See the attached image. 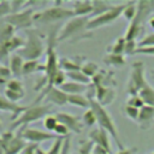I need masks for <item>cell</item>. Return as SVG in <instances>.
I'll list each match as a JSON object with an SVG mask.
<instances>
[{"label":"cell","instance_id":"obj_1","mask_svg":"<svg viewBox=\"0 0 154 154\" xmlns=\"http://www.w3.org/2000/svg\"><path fill=\"white\" fill-rule=\"evenodd\" d=\"M89 97V102H90V108L94 111L95 113V117H96V123L99 124V128L106 130L112 137L113 140L116 141L117 146L119 149H124V146L122 143V141L119 140V136H118V131H117V128H116V124L112 119V117L109 116V113L106 111V108L100 105L93 96H88Z\"/></svg>","mask_w":154,"mask_h":154},{"label":"cell","instance_id":"obj_2","mask_svg":"<svg viewBox=\"0 0 154 154\" xmlns=\"http://www.w3.org/2000/svg\"><path fill=\"white\" fill-rule=\"evenodd\" d=\"M154 11V1H138L137 2V13L136 17L130 22L128 30L125 32L126 41H136L137 36L141 32L142 24L144 19Z\"/></svg>","mask_w":154,"mask_h":154},{"label":"cell","instance_id":"obj_3","mask_svg":"<svg viewBox=\"0 0 154 154\" xmlns=\"http://www.w3.org/2000/svg\"><path fill=\"white\" fill-rule=\"evenodd\" d=\"M76 17L72 8H66L60 6V4H57L55 6L45 8L40 12H36L34 16V23H41V24H49L55 23L63 19H71Z\"/></svg>","mask_w":154,"mask_h":154},{"label":"cell","instance_id":"obj_4","mask_svg":"<svg viewBox=\"0 0 154 154\" xmlns=\"http://www.w3.org/2000/svg\"><path fill=\"white\" fill-rule=\"evenodd\" d=\"M45 46L41 36L35 30H28L24 46L17 52L24 60H37L43 53Z\"/></svg>","mask_w":154,"mask_h":154},{"label":"cell","instance_id":"obj_5","mask_svg":"<svg viewBox=\"0 0 154 154\" xmlns=\"http://www.w3.org/2000/svg\"><path fill=\"white\" fill-rule=\"evenodd\" d=\"M52 111V107L51 106H42V105H36V106H31V107H28L26 111H24L18 118H16L14 120H12L11 123V128L10 130L13 131L20 126H24L26 128L28 124L30 123H34L36 120H40V119H45L47 116H49V112Z\"/></svg>","mask_w":154,"mask_h":154},{"label":"cell","instance_id":"obj_6","mask_svg":"<svg viewBox=\"0 0 154 154\" xmlns=\"http://www.w3.org/2000/svg\"><path fill=\"white\" fill-rule=\"evenodd\" d=\"M26 146L24 138L20 135H14L11 130L0 136V154H19Z\"/></svg>","mask_w":154,"mask_h":154},{"label":"cell","instance_id":"obj_7","mask_svg":"<svg viewBox=\"0 0 154 154\" xmlns=\"http://www.w3.org/2000/svg\"><path fill=\"white\" fill-rule=\"evenodd\" d=\"M90 17H73L71 18L60 30V34L57 37V42H63L71 37L79 35L82 31L88 30V23Z\"/></svg>","mask_w":154,"mask_h":154},{"label":"cell","instance_id":"obj_8","mask_svg":"<svg viewBox=\"0 0 154 154\" xmlns=\"http://www.w3.org/2000/svg\"><path fill=\"white\" fill-rule=\"evenodd\" d=\"M147 81L144 78V65L142 61H135L131 65V73L128 83V94L130 96H136L138 93L147 85Z\"/></svg>","mask_w":154,"mask_h":154},{"label":"cell","instance_id":"obj_9","mask_svg":"<svg viewBox=\"0 0 154 154\" xmlns=\"http://www.w3.org/2000/svg\"><path fill=\"white\" fill-rule=\"evenodd\" d=\"M128 2H122L118 5H113L108 11H106L105 13L90 18L89 23H88V30H93V29H97L100 26L103 25H108L111 23H113L114 20H117L120 16H123V11L126 7Z\"/></svg>","mask_w":154,"mask_h":154},{"label":"cell","instance_id":"obj_10","mask_svg":"<svg viewBox=\"0 0 154 154\" xmlns=\"http://www.w3.org/2000/svg\"><path fill=\"white\" fill-rule=\"evenodd\" d=\"M57 37L58 35H55V32L53 31L52 35L48 37V46H47V60L45 64V75H46V79L48 81V83L51 82V79L53 78V76L57 73V71L60 69L59 65V59H58V54L55 52V42H57ZM47 83V84H48Z\"/></svg>","mask_w":154,"mask_h":154},{"label":"cell","instance_id":"obj_11","mask_svg":"<svg viewBox=\"0 0 154 154\" xmlns=\"http://www.w3.org/2000/svg\"><path fill=\"white\" fill-rule=\"evenodd\" d=\"M34 8H24L23 11H19L17 13H11L6 18H4V22L17 29H29L34 23V16H35Z\"/></svg>","mask_w":154,"mask_h":154},{"label":"cell","instance_id":"obj_12","mask_svg":"<svg viewBox=\"0 0 154 154\" xmlns=\"http://www.w3.org/2000/svg\"><path fill=\"white\" fill-rule=\"evenodd\" d=\"M20 136L24 138L25 142H29L30 144H37V143H42L48 140L55 141L57 138H60L59 136H57L53 132L42 131L38 129H32V128H24L20 132Z\"/></svg>","mask_w":154,"mask_h":154},{"label":"cell","instance_id":"obj_13","mask_svg":"<svg viewBox=\"0 0 154 154\" xmlns=\"http://www.w3.org/2000/svg\"><path fill=\"white\" fill-rule=\"evenodd\" d=\"M55 118L58 119V122L63 125H65L70 131L79 134L82 131V120L71 113H66V112H58L55 114Z\"/></svg>","mask_w":154,"mask_h":154},{"label":"cell","instance_id":"obj_14","mask_svg":"<svg viewBox=\"0 0 154 154\" xmlns=\"http://www.w3.org/2000/svg\"><path fill=\"white\" fill-rule=\"evenodd\" d=\"M43 96L47 102L57 105V106H65L67 103V94L57 87L46 89L43 93Z\"/></svg>","mask_w":154,"mask_h":154},{"label":"cell","instance_id":"obj_15","mask_svg":"<svg viewBox=\"0 0 154 154\" xmlns=\"http://www.w3.org/2000/svg\"><path fill=\"white\" fill-rule=\"evenodd\" d=\"M108 132L101 128H96L89 132V140L94 143V146H99L111 153V144H109V137Z\"/></svg>","mask_w":154,"mask_h":154},{"label":"cell","instance_id":"obj_16","mask_svg":"<svg viewBox=\"0 0 154 154\" xmlns=\"http://www.w3.org/2000/svg\"><path fill=\"white\" fill-rule=\"evenodd\" d=\"M94 88H95V96H96L95 100L100 105L107 106L113 102V100L116 97V91L113 88H111L108 85H96Z\"/></svg>","mask_w":154,"mask_h":154},{"label":"cell","instance_id":"obj_17","mask_svg":"<svg viewBox=\"0 0 154 154\" xmlns=\"http://www.w3.org/2000/svg\"><path fill=\"white\" fill-rule=\"evenodd\" d=\"M26 106L14 103L4 96H0V111L10 112L11 114H13V118H18L24 111H26Z\"/></svg>","mask_w":154,"mask_h":154},{"label":"cell","instance_id":"obj_18","mask_svg":"<svg viewBox=\"0 0 154 154\" xmlns=\"http://www.w3.org/2000/svg\"><path fill=\"white\" fill-rule=\"evenodd\" d=\"M153 120H154V107L144 105L140 109V114H138V119H137L141 129H144V130L148 129L152 125Z\"/></svg>","mask_w":154,"mask_h":154},{"label":"cell","instance_id":"obj_19","mask_svg":"<svg viewBox=\"0 0 154 154\" xmlns=\"http://www.w3.org/2000/svg\"><path fill=\"white\" fill-rule=\"evenodd\" d=\"M72 10L76 17H90L93 13V1H76Z\"/></svg>","mask_w":154,"mask_h":154},{"label":"cell","instance_id":"obj_20","mask_svg":"<svg viewBox=\"0 0 154 154\" xmlns=\"http://www.w3.org/2000/svg\"><path fill=\"white\" fill-rule=\"evenodd\" d=\"M60 89L66 93L67 95H76V94H83L88 87L85 84H81V83H76V82H72V81H69V82H65Z\"/></svg>","mask_w":154,"mask_h":154},{"label":"cell","instance_id":"obj_21","mask_svg":"<svg viewBox=\"0 0 154 154\" xmlns=\"http://www.w3.org/2000/svg\"><path fill=\"white\" fill-rule=\"evenodd\" d=\"M67 103L71 106L81 107V108H90L89 97L84 96L83 94H76V95H67Z\"/></svg>","mask_w":154,"mask_h":154},{"label":"cell","instance_id":"obj_22","mask_svg":"<svg viewBox=\"0 0 154 154\" xmlns=\"http://www.w3.org/2000/svg\"><path fill=\"white\" fill-rule=\"evenodd\" d=\"M24 61L25 60L19 54H17V53H14V54L11 55V59H10V70H11V72H12L13 76L22 75Z\"/></svg>","mask_w":154,"mask_h":154},{"label":"cell","instance_id":"obj_23","mask_svg":"<svg viewBox=\"0 0 154 154\" xmlns=\"http://www.w3.org/2000/svg\"><path fill=\"white\" fill-rule=\"evenodd\" d=\"M45 72V65H41L38 63V60H25L24 65H23V71L22 75L23 76H28L31 75L34 72Z\"/></svg>","mask_w":154,"mask_h":154},{"label":"cell","instance_id":"obj_24","mask_svg":"<svg viewBox=\"0 0 154 154\" xmlns=\"http://www.w3.org/2000/svg\"><path fill=\"white\" fill-rule=\"evenodd\" d=\"M60 69L65 72H72V71H79L82 67V64H79L77 60L71 58H61L59 61Z\"/></svg>","mask_w":154,"mask_h":154},{"label":"cell","instance_id":"obj_25","mask_svg":"<svg viewBox=\"0 0 154 154\" xmlns=\"http://www.w3.org/2000/svg\"><path fill=\"white\" fill-rule=\"evenodd\" d=\"M103 63L108 66H114V67H122L125 65V58L123 54H113L108 53L103 58Z\"/></svg>","mask_w":154,"mask_h":154},{"label":"cell","instance_id":"obj_26","mask_svg":"<svg viewBox=\"0 0 154 154\" xmlns=\"http://www.w3.org/2000/svg\"><path fill=\"white\" fill-rule=\"evenodd\" d=\"M138 95L141 96V99L143 100L144 105L148 106H153L154 107V88L150 84H147L140 93Z\"/></svg>","mask_w":154,"mask_h":154},{"label":"cell","instance_id":"obj_27","mask_svg":"<svg viewBox=\"0 0 154 154\" xmlns=\"http://www.w3.org/2000/svg\"><path fill=\"white\" fill-rule=\"evenodd\" d=\"M113 5L108 1H93V13H91L90 18H94V17H97V16L105 13Z\"/></svg>","mask_w":154,"mask_h":154},{"label":"cell","instance_id":"obj_28","mask_svg":"<svg viewBox=\"0 0 154 154\" xmlns=\"http://www.w3.org/2000/svg\"><path fill=\"white\" fill-rule=\"evenodd\" d=\"M66 76L72 81V82H76V83H81V84H89L91 82V79L89 77H87L81 70L79 71H72V72H66Z\"/></svg>","mask_w":154,"mask_h":154},{"label":"cell","instance_id":"obj_29","mask_svg":"<svg viewBox=\"0 0 154 154\" xmlns=\"http://www.w3.org/2000/svg\"><path fill=\"white\" fill-rule=\"evenodd\" d=\"M81 71H82L87 77H89V78L91 79L96 73H99V66H97L95 63H93V61H87V63L82 64Z\"/></svg>","mask_w":154,"mask_h":154},{"label":"cell","instance_id":"obj_30","mask_svg":"<svg viewBox=\"0 0 154 154\" xmlns=\"http://www.w3.org/2000/svg\"><path fill=\"white\" fill-rule=\"evenodd\" d=\"M125 45H126V40L125 37H118L114 43L109 47V53H113V54H124L125 52Z\"/></svg>","mask_w":154,"mask_h":154},{"label":"cell","instance_id":"obj_31","mask_svg":"<svg viewBox=\"0 0 154 154\" xmlns=\"http://www.w3.org/2000/svg\"><path fill=\"white\" fill-rule=\"evenodd\" d=\"M136 13H137V2H128L126 7L123 11V17L130 23L136 17Z\"/></svg>","mask_w":154,"mask_h":154},{"label":"cell","instance_id":"obj_32","mask_svg":"<svg viewBox=\"0 0 154 154\" xmlns=\"http://www.w3.org/2000/svg\"><path fill=\"white\" fill-rule=\"evenodd\" d=\"M82 122H83V124L87 125V126H93V125L96 123V117H95V113H94V111H93L91 108H88V109L83 113V116H82Z\"/></svg>","mask_w":154,"mask_h":154},{"label":"cell","instance_id":"obj_33","mask_svg":"<svg viewBox=\"0 0 154 154\" xmlns=\"http://www.w3.org/2000/svg\"><path fill=\"white\" fill-rule=\"evenodd\" d=\"M58 124H59V122L55 118V116H47L43 119V126L46 128V130L48 132H53L54 134V130H55V128H57Z\"/></svg>","mask_w":154,"mask_h":154},{"label":"cell","instance_id":"obj_34","mask_svg":"<svg viewBox=\"0 0 154 154\" xmlns=\"http://www.w3.org/2000/svg\"><path fill=\"white\" fill-rule=\"evenodd\" d=\"M11 76H12V72L10 67H6L0 64V84H4V83L7 84L11 81Z\"/></svg>","mask_w":154,"mask_h":154},{"label":"cell","instance_id":"obj_35","mask_svg":"<svg viewBox=\"0 0 154 154\" xmlns=\"http://www.w3.org/2000/svg\"><path fill=\"white\" fill-rule=\"evenodd\" d=\"M63 144H64V138H57L53 143V146L51 147V149L48 152H46V154H60L61 149H63Z\"/></svg>","mask_w":154,"mask_h":154},{"label":"cell","instance_id":"obj_36","mask_svg":"<svg viewBox=\"0 0 154 154\" xmlns=\"http://www.w3.org/2000/svg\"><path fill=\"white\" fill-rule=\"evenodd\" d=\"M93 148H94V143L90 140L83 141L79 146L78 154H93Z\"/></svg>","mask_w":154,"mask_h":154},{"label":"cell","instance_id":"obj_37","mask_svg":"<svg viewBox=\"0 0 154 154\" xmlns=\"http://www.w3.org/2000/svg\"><path fill=\"white\" fill-rule=\"evenodd\" d=\"M6 89L12 90V91H17V93H22L24 94V89H23V84L18 81V79H11L7 84H6Z\"/></svg>","mask_w":154,"mask_h":154},{"label":"cell","instance_id":"obj_38","mask_svg":"<svg viewBox=\"0 0 154 154\" xmlns=\"http://www.w3.org/2000/svg\"><path fill=\"white\" fill-rule=\"evenodd\" d=\"M12 13L10 1H0V18H6Z\"/></svg>","mask_w":154,"mask_h":154},{"label":"cell","instance_id":"obj_39","mask_svg":"<svg viewBox=\"0 0 154 154\" xmlns=\"http://www.w3.org/2000/svg\"><path fill=\"white\" fill-rule=\"evenodd\" d=\"M126 105L141 109V108L144 106V102H143V100L141 99L140 95H136V96H130L129 100H128V102H126Z\"/></svg>","mask_w":154,"mask_h":154},{"label":"cell","instance_id":"obj_40","mask_svg":"<svg viewBox=\"0 0 154 154\" xmlns=\"http://www.w3.org/2000/svg\"><path fill=\"white\" fill-rule=\"evenodd\" d=\"M5 96H6V99H8L10 101H12V102L16 103L18 100H20V99L24 97V94L17 93V91H12V90H8V89H5Z\"/></svg>","mask_w":154,"mask_h":154},{"label":"cell","instance_id":"obj_41","mask_svg":"<svg viewBox=\"0 0 154 154\" xmlns=\"http://www.w3.org/2000/svg\"><path fill=\"white\" fill-rule=\"evenodd\" d=\"M124 111H125V114L130 118V119H132V120H137L138 119V114H140V109L138 108H135V107H132V106H125V108H124Z\"/></svg>","mask_w":154,"mask_h":154},{"label":"cell","instance_id":"obj_42","mask_svg":"<svg viewBox=\"0 0 154 154\" xmlns=\"http://www.w3.org/2000/svg\"><path fill=\"white\" fill-rule=\"evenodd\" d=\"M152 46H154V34L142 37V40L138 41L137 43V47H152Z\"/></svg>","mask_w":154,"mask_h":154},{"label":"cell","instance_id":"obj_43","mask_svg":"<svg viewBox=\"0 0 154 154\" xmlns=\"http://www.w3.org/2000/svg\"><path fill=\"white\" fill-rule=\"evenodd\" d=\"M69 129L65 126V125H63V124H58L57 125V128H55V130H54V134L57 135V136H59V137H63V138H65V137H67L69 136Z\"/></svg>","mask_w":154,"mask_h":154},{"label":"cell","instance_id":"obj_44","mask_svg":"<svg viewBox=\"0 0 154 154\" xmlns=\"http://www.w3.org/2000/svg\"><path fill=\"white\" fill-rule=\"evenodd\" d=\"M137 49V43L136 41H126V45H125V52L124 54H135V51Z\"/></svg>","mask_w":154,"mask_h":154},{"label":"cell","instance_id":"obj_45","mask_svg":"<svg viewBox=\"0 0 154 154\" xmlns=\"http://www.w3.org/2000/svg\"><path fill=\"white\" fill-rule=\"evenodd\" d=\"M135 54L154 55V46H152V47H137V49L135 51Z\"/></svg>","mask_w":154,"mask_h":154},{"label":"cell","instance_id":"obj_46","mask_svg":"<svg viewBox=\"0 0 154 154\" xmlns=\"http://www.w3.org/2000/svg\"><path fill=\"white\" fill-rule=\"evenodd\" d=\"M70 147H71V136L69 135L67 137L64 138V144L60 154H70Z\"/></svg>","mask_w":154,"mask_h":154},{"label":"cell","instance_id":"obj_47","mask_svg":"<svg viewBox=\"0 0 154 154\" xmlns=\"http://www.w3.org/2000/svg\"><path fill=\"white\" fill-rule=\"evenodd\" d=\"M37 147H38L37 144H28V146L25 147V149H24L20 154H35Z\"/></svg>","mask_w":154,"mask_h":154},{"label":"cell","instance_id":"obj_48","mask_svg":"<svg viewBox=\"0 0 154 154\" xmlns=\"http://www.w3.org/2000/svg\"><path fill=\"white\" fill-rule=\"evenodd\" d=\"M137 152V148L136 147H132V148H124V149H119L116 154H135Z\"/></svg>","mask_w":154,"mask_h":154},{"label":"cell","instance_id":"obj_49","mask_svg":"<svg viewBox=\"0 0 154 154\" xmlns=\"http://www.w3.org/2000/svg\"><path fill=\"white\" fill-rule=\"evenodd\" d=\"M93 154H111V153H109L108 150H106V149L99 147V146H94V148H93Z\"/></svg>","mask_w":154,"mask_h":154},{"label":"cell","instance_id":"obj_50","mask_svg":"<svg viewBox=\"0 0 154 154\" xmlns=\"http://www.w3.org/2000/svg\"><path fill=\"white\" fill-rule=\"evenodd\" d=\"M149 25H150V26L154 29V17H152V18L149 19Z\"/></svg>","mask_w":154,"mask_h":154},{"label":"cell","instance_id":"obj_51","mask_svg":"<svg viewBox=\"0 0 154 154\" xmlns=\"http://www.w3.org/2000/svg\"><path fill=\"white\" fill-rule=\"evenodd\" d=\"M0 130H1V120H0Z\"/></svg>","mask_w":154,"mask_h":154},{"label":"cell","instance_id":"obj_52","mask_svg":"<svg viewBox=\"0 0 154 154\" xmlns=\"http://www.w3.org/2000/svg\"><path fill=\"white\" fill-rule=\"evenodd\" d=\"M153 76H154V70H153Z\"/></svg>","mask_w":154,"mask_h":154},{"label":"cell","instance_id":"obj_53","mask_svg":"<svg viewBox=\"0 0 154 154\" xmlns=\"http://www.w3.org/2000/svg\"><path fill=\"white\" fill-rule=\"evenodd\" d=\"M150 154H154V152H153V153H150Z\"/></svg>","mask_w":154,"mask_h":154}]
</instances>
